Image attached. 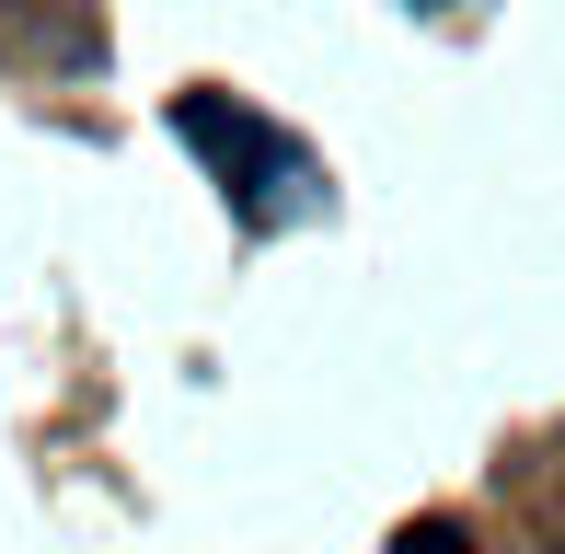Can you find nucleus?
<instances>
[{
	"label": "nucleus",
	"instance_id": "obj_1",
	"mask_svg": "<svg viewBox=\"0 0 565 554\" xmlns=\"http://www.w3.org/2000/svg\"><path fill=\"white\" fill-rule=\"evenodd\" d=\"M173 139L220 162V185H231V209H243V220H266V185H254V173L289 162V139H277L254 105H231L220 82H196V93H173Z\"/></svg>",
	"mask_w": 565,
	"mask_h": 554
},
{
	"label": "nucleus",
	"instance_id": "obj_2",
	"mask_svg": "<svg viewBox=\"0 0 565 554\" xmlns=\"http://www.w3.org/2000/svg\"><path fill=\"white\" fill-rule=\"evenodd\" d=\"M393 554H473V543H461L450 520H404V532H393Z\"/></svg>",
	"mask_w": 565,
	"mask_h": 554
}]
</instances>
